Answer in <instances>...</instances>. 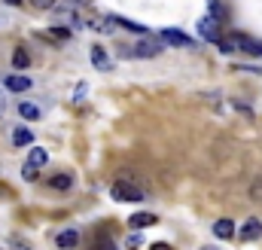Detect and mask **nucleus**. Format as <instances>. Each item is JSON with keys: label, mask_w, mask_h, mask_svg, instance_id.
<instances>
[{"label": "nucleus", "mask_w": 262, "mask_h": 250, "mask_svg": "<svg viewBox=\"0 0 262 250\" xmlns=\"http://www.w3.org/2000/svg\"><path fill=\"white\" fill-rule=\"evenodd\" d=\"M18 113H21L25 119H40V110H37L34 104H28V101H21V104H18Z\"/></svg>", "instance_id": "dca6fc26"}, {"label": "nucleus", "mask_w": 262, "mask_h": 250, "mask_svg": "<svg viewBox=\"0 0 262 250\" xmlns=\"http://www.w3.org/2000/svg\"><path fill=\"white\" fill-rule=\"evenodd\" d=\"M12 143H15V147H28V143H34L31 128H15V131H12Z\"/></svg>", "instance_id": "ddd939ff"}, {"label": "nucleus", "mask_w": 262, "mask_h": 250, "mask_svg": "<svg viewBox=\"0 0 262 250\" xmlns=\"http://www.w3.org/2000/svg\"><path fill=\"white\" fill-rule=\"evenodd\" d=\"M162 40L165 43H171V46H192V37H186V34H180V31H162Z\"/></svg>", "instance_id": "0eeeda50"}, {"label": "nucleus", "mask_w": 262, "mask_h": 250, "mask_svg": "<svg viewBox=\"0 0 262 250\" xmlns=\"http://www.w3.org/2000/svg\"><path fill=\"white\" fill-rule=\"evenodd\" d=\"M198 34L204 37V40H210V43H220L223 37H220V22L213 18V15H204L201 22H198Z\"/></svg>", "instance_id": "7ed1b4c3"}, {"label": "nucleus", "mask_w": 262, "mask_h": 250, "mask_svg": "<svg viewBox=\"0 0 262 250\" xmlns=\"http://www.w3.org/2000/svg\"><path fill=\"white\" fill-rule=\"evenodd\" d=\"M159 220H156V214H134L128 220L131 229H149V226H156Z\"/></svg>", "instance_id": "1a4fd4ad"}, {"label": "nucleus", "mask_w": 262, "mask_h": 250, "mask_svg": "<svg viewBox=\"0 0 262 250\" xmlns=\"http://www.w3.org/2000/svg\"><path fill=\"white\" fill-rule=\"evenodd\" d=\"M52 34H55V37H61V40H64V37H70V31H67V28H58V25L52 28Z\"/></svg>", "instance_id": "6ab92c4d"}, {"label": "nucleus", "mask_w": 262, "mask_h": 250, "mask_svg": "<svg viewBox=\"0 0 262 250\" xmlns=\"http://www.w3.org/2000/svg\"><path fill=\"white\" fill-rule=\"evenodd\" d=\"M232 40H235V46H238V49H244L247 55H259V58H262V43H259V40L244 37V34H235Z\"/></svg>", "instance_id": "20e7f679"}, {"label": "nucleus", "mask_w": 262, "mask_h": 250, "mask_svg": "<svg viewBox=\"0 0 262 250\" xmlns=\"http://www.w3.org/2000/svg\"><path fill=\"white\" fill-rule=\"evenodd\" d=\"M34 6H40V9H52L55 6V0H31Z\"/></svg>", "instance_id": "a211bd4d"}, {"label": "nucleus", "mask_w": 262, "mask_h": 250, "mask_svg": "<svg viewBox=\"0 0 262 250\" xmlns=\"http://www.w3.org/2000/svg\"><path fill=\"white\" fill-rule=\"evenodd\" d=\"M213 235L223 238V241L232 238V235H235V223H232V220H216V223H213Z\"/></svg>", "instance_id": "9b49d317"}, {"label": "nucleus", "mask_w": 262, "mask_h": 250, "mask_svg": "<svg viewBox=\"0 0 262 250\" xmlns=\"http://www.w3.org/2000/svg\"><path fill=\"white\" fill-rule=\"evenodd\" d=\"M76 241H79V232H76V229H64V232H61V235L55 238V244H58L61 250L76 247Z\"/></svg>", "instance_id": "9d476101"}, {"label": "nucleus", "mask_w": 262, "mask_h": 250, "mask_svg": "<svg viewBox=\"0 0 262 250\" xmlns=\"http://www.w3.org/2000/svg\"><path fill=\"white\" fill-rule=\"evenodd\" d=\"M6 89L9 92H28L31 89V79L21 76V73H12V76H6Z\"/></svg>", "instance_id": "6e6552de"}, {"label": "nucleus", "mask_w": 262, "mask_h": 250, "mask_svg": "<svg viewBox=\"0 0 262 250\" xmlns=\"http://www.w3.org/2000/svg\"><path fill=\"white\" fill-rule=\"evenodd\" d=\"M6 3H9V6H18V3H21V0H6Z\"/></svg>", "instance_id": "4be33fe9"}, {"label": "nucleus", "mask_w": 262, "mask_h": 250, "mask_svg": "<svg viewBox=\"0 0 262 250\" xmlns=\"http://www.w3.org/2000/svg\"><path fill=\"white\" fill-rule=\"evenodd\" d=\"M210 15H213V18H216V22H223V18H226V12H223V6H220V3H216V0H213V3H210Z\"/></svg>", "instance_id": "f3484780"}, {"label": "nucleus", "mask_w": 262, "mask_h": 250, "mask_svg": "<svg viewBox=\"0 0 262 250\" xmlns=\"http://www.w3.org/2000/svg\"><path fill=\"white\" fill-rule=\"evenodd\" d=\"M49 162V153L46 150H40V147H34L31 153H28V165H25V180H37V168H43Z\"/></svg>", "instance_id": "f257e3e1"}, {"label": "nucleus", "mask_w": 262, "mask_h": 250, "mask_svg": "<svg viewBox=\"0 0 262 250\" xmlns=\"http://www.w3.org/2000/svg\"><path fill=\"white\" fill-rule=\"evenodd\" d=\"M241 238L244 241H256V238H262V220H247L244 226H241Z\"/></svg>", "instance_id": "423d86ee"}, {"label": "nucleus", "mask_w": 262, "mask_h": 250, "mask_svg": "<svg viewBox=\"0 0 262 250\" xmlns=\"http://www.w3.org/2000/svg\"><path fill=\"white\" fill-rule=\"evenodd\" d=\"M159 52H162V43H156V40H140L134 46V55L137 58H156Z\"/></svg>", "instance_id": "39448f33"}, {"label": "nucleus", "mask_w": 262, "mask_h": 250, "mask_svg": "<svg viewBox=\"0 0 262 250\" xmlns=\"http://www.w3.org/2000/svg\"><path fill=\"white\" fill-rule=\"evenodd\" d=\"M92 64H98L101 70H107V67H110V61H107V55H104V49H101V46H92Z\"/></svg>", "instance_id": "2eb2a0df"}, {"label": "nucleus", "mask_w": 262, "mask_h": 250, "mask_svg": "<svg viewBox=\"0 0 262 250\" xmlns=\"http://www.w3.org/2000/svg\"><path fill=\"white\" fill-rule=\"evenodd\" d=\"M49 186H52V189H70V186H73V174H67V171H61V174L49 177Z\"/></svg>", "instance_id": "f8f14e48"}, {"label": "nucleus", "mask_w": 262, "mask_h": 250, "mask_svg": "<svg viewBox=\"0 0 262 250\" xmlns=\"http://www.w3.org/2000/svg\"><path fill=\"white\" fill-rule=\"evenodd\" d=\"M149 250H171V247H168V244H152Z\"/></svg>", "instance_id": "412c9836"}, {"label": "nucleus", "mask_w": 262, "mask_h": 250, "mask_svg": "<svg viewBox=\"0 0 262 250\" xmlns=\"http://www.w3.org/2000/svg\"><path fill=\"white\" fill-rule=\"evenodd\" d=\"M3 110H6V95L0 92V113H3Z\"/></svg>", "instance_id": "aec40b11"}, {"label": "nucleus", "mask_w": 262, "mask_h": 250, "mask_svg": "<svg viewBox=\"0 0 262 250\" xmlns=\"http://www.w3.org/2000/svg\"><path fill=\"white\" fill-rule=\"evenodd\" d=\"M28 64H31V55H28V52H25V49L18 46V49L12 52V67H15V70H25Z\"/></svg>", "instance_id": "4468645a"}, {"label": "nucleus", "mask_w": 262, "mask_h": 250, "mask_svg": "<svg viewBox=\"0 0 262 250\" xmlns=\"http://www.w3.org/2000/svg\"><path fill=\"white\" fill-rule=\"evenodd\" d=\"M110 192H113L116 201H143V192L134 186V183H128V180H116Z\"/></svg>", "instance_id": "f03ea898"}]
</instances>
